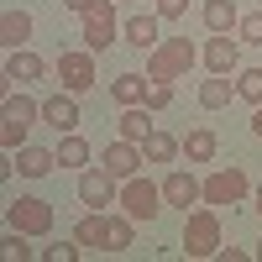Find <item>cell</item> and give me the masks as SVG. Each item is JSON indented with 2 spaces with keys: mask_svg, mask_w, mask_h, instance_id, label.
I'll list each match as a JSON object with an SVG mask.
<instances>
[{
  "mask_svg": "<svg viewBox=\"0 0 262 262\" xmlns=\"http://www.w3.org/2000/svg\"><path fill=\"white\" fill-rule=\"evenodd\" d=\"M79 200L90 205V210L121 205V179H116L111 168H90V173H79Z\"/></svg>",
  "mask_w": 262,
  "mask_h": 262,
  "instance_id": "cell-8",
  "label": "cell"
},
{
  "mask_svg": "<svg viewBox=\"0 0 262 262\" xmlns=\"http://www.w3.org/2000/svg\"><path fill=\"white\" fill-rule=\"evenodd\" d=\"M79 242H69V247H48V252H42V257H48V262H79Z\"/></svg>",
  "mask_w": 262,
  "mask_h": 262,
  "instance_id": "cell-31",
  "label": "cell"
},
{
  "mask_svg": "<svg viewBox=\"0 0 262 262\" xmlns=\"http://www.w3.org/2000/svg\"><path fill=\"white\" fill-rule=\"evenodd\" d=\"M184 11H189V0H158V16L163 21H179Z\"/></svg>",
  "mask_w": 262,
  "mask_h": 262,
  "instance_id": "cell-32",
  "label": "cell"
},
{
  "mask_svg": "<svg viewBox=\"0 0 262 262\" xmlns=\"http://www.w3.org/2000/svg\"><path fill=\"white\" fill-rule=\"evenodd\" d=\"M247 194H252V179L236 163L231 168H215L210 179H205V205H215V210H221V205H242Z\"/></svg>",
  "mask_w": 262,
  "mask_h": 262,
  "instance_id": "cell-7",
  "label": "cell"
},
{
  "mask_svg": "<svg viewBox=\"0 0 262 262\" xmlns=\"http://www.w3.org/2000/svg\"><path fill=\"white\" fill-rule=\"evenodd\" d=\"M200 21H205V32H236L242 11H236V0H205V6H200Z\"/></svg>",
  "mask_w": 262,
  "mask_h": 262,
  "instance_id": "cell-16",
  "label": "cell"
},
{
  "mask_svg": "<svg viewBox=\"0 0 262 262\" xmlns=\"http://www.w3.org/2000/svg\"><path fill=\"white\" fill-rule=\"evenodd\" d=\"M53 152H58V168H84V163H90V142H84L79 131H63V142Z\"/></svg>",
  "mask_w": 262,
  "mask_h": 262,
  "instance_id": "cell-24",
  "label": "cell"
},
{
  "mask_svg": "<svg viewBox=\"0 0 262 262\" xmlns=\"http://www.w3.org/2000/svg\"><path fill=\"white\" fill-rule=\"evenodd\" d=\"M173 105V84H152V95H147V111L158 116V111H168Z\"/></svg>",
  "mask_w": 262,
  "mask_h": 262,
  "instance_id": "cell-30",
  "label": "cell"
},
{
  "mask_svg": "<svg viewBox=\"0 0 262 262\" xmlns=\"http://www.w3.org/2000/svg\"><path fill=\"white\" fill-rule=\"evenodd\" d=\"M42 121H48L58 137H63V131H79V100H74L69 90H63V95H48V100H42Z\"/></svg>",
  "mask_w": 262,
  "mask_h": 262,
  "instance_id": "cell-13",
  "label": "cell"
},
{
  "mask_svg": "<svg viewBox=\"0 0 262 262\" xmlns=\"http://www.w3.org/2000/svg\"><path fill=\"white\" fill-rule=\"evenodd\" d=\"M163 200H168L173 210H184V215H189V205H194V200H205V184L194 179V173H184V168H173L168 179H163Z\"/></svg>",
  "mask_w": 262,
  "mask_h": 262,
  "instance_id": "cell-12",
  "label": "cell"
},
{
  "mask_svg": "<svg viewBox=\"0 0 262 262\" xmlns=\"http://www.w3.org/2000/svg\"><path fill=\"white\" fill-rule=\"evenodd\" d=\"M142 152H147V163H173V158H179V152H184V142H179V137H168V131H158V126H152V137L142 142Z\"/></svg>",
  "mask_w": 262,
  "mask_h": 262,
  "instance_id": "cell-23",
  "label": "cell"
},
{
  "mask_svg": "<svg viewBox=\"0 0 262 262\" xmlns=\"http://www.w3.org/2000/svg\"><path fill=\"white\" fill-rule=\"evenodd\" d=\"M158 21H163V16H126V27H121V32H126V42H131V48L152 53V48L163 42V37H158Z\"/></svg>",
  "mask_w": 262,
  "mask_h": 262,
  "instance_id": "cell-19",
  "label": "cell"
},
{
  "mask_svg": "<svg viewBox=\"0 0 262 262\" xmlns=\"http://www.w3.org/2000/svg\"><path fill=\"white\" fill-rule=\"evenodd\" d=\"M121 210L131 215V221H158V215L168 210V200H163V184H152V179H126L121 184Z\"/></svg>",
  "mask_w": 262,
  "mask_h": 262,
  "instance_id": "cell-4",
  "label": "cell"
},
{
  "mask_svg": "<svg viewBox=\"0 0 262 262\" xmlns=\"http://www.w3.org/2000/svg\"><path fill=\"white\" fill-rule=\"evenodd\" d=\"M147 116H152L147 105H126L121 121H116V131H121L126 142H147V137H152V121H147Z\"/></svg>",
  "mask_w": 262,
  "mask_h": 262,
  "instance_id": "cell-21",
  "label": "cell"
},
{
  "mask_svg": "<svg viewBox=\"0 0 262 262\" xmlns=\"http://www.w3.org/2000/svg\"><path fill=\"white\" fill-rule=\"evenodd\" d=\"M58 79H63L69 95H84L95 84V53L90 48H84V53H58Z\"/></svg>",
  "mask_w": 262,
  "mask_h": 262,
  "instance_id": "cell-10",
  "label": "cell"
},
{
  "mask_svg": "<svg viewBox=\"0 0 262 262\" xmlns=\"http://www.w3.org/2000/svg\"><path fill=\"white\" fill-rule=\"evenodd\" d=\"M131 226H137V221H131L126 210L111 215V247H105V252H131Z\"/></svg>",
  "mask_w": 262,
  "mask_h": 262,
  "instance_id": "cell-27",
  "label": "cell"
},
{
  "mask_svg": "<svg viewBox=\"0 0 262 262\" xmlns=\"http://www.w3.org/2000/svg\"><path fill=\"white\" fill-rule=\"evenodd\" d=\"M116 32H121V21H116V6H111V0H100L95 11L79 16V37H84V48H90V53H111L116 42H121Z\"/></svg>",
  "mask_w": 262,
  "mask_h": 262,
  "instance_id": "cell-5",
  "label": "cell"
},
{
  "mask_svg": "<svg viewBox=\"0 0 262 262\" xmlns=\"http://www.w3.org/2000/svg\"><path fill=\"white\" fill-rule=\"evenodd\" d=\"M231 100H236V79L231 74H210L200 84V105H205V111H226Z\"/></svg>",
  "mask_w": 262,
  "mask_h": 262,
  "instance_id": "cell-17",
  "label": "cell"
},
{
  "mask_svg": "<svg viewBox=\"0 0 262 262\" xmlns=\"http://www.w3.org/2000/svg\"><path fill=\"white\" fill-rule=\"evenodd\" d=\"M100 0H63V11H74V16H84V11H95Z\"/></svg>",
  "mask_w": 262,
  "mask_h": 262,
  "instance_id": "cell-33",
  "label": "cell"
},
{
  "mask_svg": "<svg viewBox=\"0 0 262 262\" xmlns=\"http://www.w3.org/2000/svg\"><path fill=\"white\" fill-rule=\"evenodd\" d=\"M147 95H152V79L147 74H116L111 79V100L121 105V111H126V105H147Z\"/></svg>",
  "mask_w": 262,
  "mask_h": 262,
  "instance_id": "cell-15",
  "label": "cell"
},
{
  "mask_svg": "<svg viewBox=\"0 0 262 262\" xmlns=\"http://www.w3.org/2000/svg\"><path fill=\"white\" fill-rule=\"evenodd\" d=\"M236 100H247L252 111L262 105V69H236Z\"/></svg>",
  "mask_w": 262,
  "mask_h": 262,
  "instance_id": "cell-26",
  "label": "cell"
},
{
  "mask_svg": "<svg viewBox=\"0 0 262 262\" xmlns=\"http://www.w3.org/2000/svg\"><path fill=\"white\" fill-rule=\"evenodd\" d=\"M252 257H262V242H257V252H252Z\"/></svg>",
  "mask_w": 262,
  "mask_h": 262,
  "instance_id": "cell-37",
  "label": "cell"
},
{
  "mask_svg": "<svg viewBox=\"0 0 262 262\" xmlns=\"http://www.w3.org/2000/svg\"><path fill=\"white\" fill-rule=\"evenodd\" d=\"M205 69L210 74H236L242 69V37H231V32H210V42H205Z\"/></svg>",
  "mask_w": 262,
  "mask_h": 262,
  "instance_id": "cell-9",
  "label": "cell"
},
{
  "mask_svg": "<svg viewBox=\"0 0 262 262\" xmlns=\"http://www.w3.org/2000/svg\"><path fill=\"white\" fill-rule=\"evenodd\" d=\"M48 74V63H42L32 48H16L11 58H6V79H21V84H32V79H42Z\"/></svg>",
  "mask_w": 262,
  "mask_h": 262,
  "instance_id": "cell-20",
  "label": "cell"
},
{
  "mask_svg": "<svg viewBox=\"0 0 262 262\" xmlns=\"http://www.w3.org/2000/svg\"><path fill=\"white\" fill-rule=\"evenodd\" d=\"M0 116H6V126H0V142H6V147L16 152V147H27V131L42 121V100H27V95H6Z\"/></svg>",
  "mask_w": 262,
  "mask_h": 262,
  "instance_id": "cell-3",
  "label": "cell"
},
{
  "mask_svg": "<svg viewBox=\"0 0 262 262\" xmlns=\"http://www.w3.org/2000/svg\"><path fill=\"white\" fill-rule=\"evenodd\" d=\"M252 210H257V215H262V184H257V189H252Z\"/></svg>",
  "mask_w": 262,
  "mask_h": 262,
  "instance_id": "cell-36",
  "label": "cell"
},
{
  "mask_svg": "<svg viewBox=\"0 0 262 262\" xmlns=\"http://www.w3.org/2000/svg\"><path fill=\"white\" fill-rule=\"evenodd\" d=\"M142 163H147L142 142H126V137H116L111 147H105V168H111L121 184H126V179H137V173H142Z\"/></svg>",
  "mask_w": 262,
  "mask_h": 262,
  "instance_id": "cell-11",
  "label": "cell"
},
{
  "mask_svg": "<svg viewBox=\"0 0 262 262\" xmlns=\"http://www.w3.org/2000/svg\"><path fill=\"white\" fill-rule=\"evenodd\" d=\"M194 58H200V48H194L189 37H163L158 48L147 53V79H152V84H173V79H189Z\"/></svg>",
  "mask_w": 262,
  "mask_h": 262,
  "instance_id": "cell-1",
  "label": "cell"
},
{
  "mask_svg": "<svg viewBox=\"0 0 262 262\" xmlns=\"http://www.w3.org/2000/svg\"><path fill=\"white\" fill-rule=\"evenodd\" d=\"M215 147H221V142H215V131H210V126H194L189 137H184V158H189V163H210Z\"/></svg>",
  "mask_w": 262,
  "mask_h": 262,
  "instance_id": "cell-25",
  "label": "cell"
},
{
  "mask_svg": "<svg viewBox=\"0 0 262 262\" xmlns=\"http://www.w3.org/2000/svg\"><path fill=\"white\" fill-rule=\"evenodd\" d=\"M252 252H242V247H221V262H247Z\"/></svg>",
  "mask_w": 262,
  "mask_h": 262,
  "instance_id": "cell-34",
  "label": "cell"
},
{
  "mask_svg": "<svg viewBox=\"0 0 262 262\" xmlns=\"http://www.w3.org/2000/svg\"><path fill=\"white\" fill-rule=\"evenodd\" d=\"M6 226L11 231H27V236H48L53 231V205L37 200V194H21V200L6 205Z\"/></svg>",
  "mask_w": 262,
  "mask_h": 262,
  "instance_id": "cell-6",
  "label": "cell"
},
{
  "mask_svg": "<svg viewBox=\"0 0 262 262\" xmlns=\"http://www.w3.org/2000/svg\"><path fill=\"white\" fill-rule=\"evenodd\" d=\"M27 37H32V16L27 11H6L0 16V42L16 53V48H27Z\"/></svg>",
  "mask_w": 262,
  "mask_h": 262,
  "instance_id": "cell-22",
  "label": "cell"
},
{
  "mask_svg": "<svg viewBox=\"0 0 262 262\" xmlns=\"http://www.w3.org/2000/svg\"><path fill=\"white\" fill-rule=\"evenodd\" d=\"M0 252H6L11 262H27L32 247H27V231H6V242H0Z\"/></svg>",
  "mask_w": 262,
  "mask_h": 262,
  "instance_id": "cell-28",
  "label": "cell"
},
{
  "mask_svg": "<svg viewBox=\"0 0 262 262\" xmlns=\"http://www.w3.org/2000/svg\"><path fill=\"white\" fill-rule=\"evenodd\" d=\"M16 168H21V179H48V173L58 168V152H48V147H21L16 152Z\"/></svg>",
  "mask_w": 262,
  "mask_h": 262,
  "instance_id": "cell-18",
  "label": "cell"
},
{
  "mask_svg": "<svg viewBox=\"0 0 262 262\" xmlns=\"http://www.w3.org/2000/svg\"><path fill=\"white\" fill-rule=\"evenodd\" d=\"M184 257H221V215H215V205L184 215Z\"/></svg>",
  "mask_w": 262,
  "mask_h": 262,
  "instance_id": "cell-2",
  "label": "cell"
},
{
  "mask_svg": "<svg viewBox=\"0 0 262 262\" xmlns=\"http://www.w3.org/2000/svg\"><path fill=\"white\" fill-rule=\"evenodd\" d=\"M252 137L262 142V105H257V111H252Z\"/></svg>",
  "mask_w": 262,
  "mask_h": 262,
  "instance_id": "cell-35",
  "label": "cell"
},
{
  "mask_svg": "<svg viewBox=\"0 0 262 262\" xmlns=\"http://www.w3.org/2000/svg\"><path fill=\"white\" fill-rule=\"evenodd\" d=\"M236 37L257 48V42H262V11H257V16H242V21H236Z\"/></svg>",
  "mask_w": 262,
  "mask_h": 262,
  "instance_id": "cell-29",
  "label": "cell"
},
{
  "mask_svg": "<svg viewBox=\"0 0 262 262\" xmlns=\"http://www.w3.org/2000/svg\"><path fill=\"white\" fill-rule=\"evenodd\" d=\"M74 242H79V247H95V252H105V247H111V215H105V210L79 215V221H74Z\"/></svg>",
  "mask_w": 262,
  "mask_h": 262,
  "instance_id": "cell-14",
  "label": "cell"
}]
</instances>
